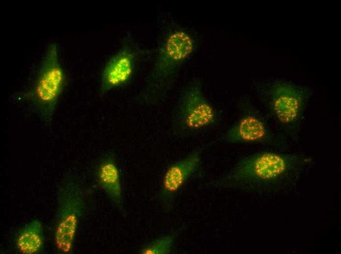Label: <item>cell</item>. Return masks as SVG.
<instances>
[{
  "instance_id": "obj_9",
  "label": "cell",
  "mask_w": 341,
  "mask_h": 254,
  "mask_svg": "<svg viewBox=\"0 0 341 254\" xmlns=\"http://www.w3.org/2000/svg\"><path fill=\"white\" fill-rule=\"evenodd\" d=\"M135 54L125 45L107 61L102 70L100 83L101 95L126 84L132 77L135 69Z\"/></svg>"
},
{
  "instance_id": "obj_7",
  "label": "cell",
  "mask_w": 341,
  "mask_h": 254,
  "mask_svg": "<svg viewBox=\"0 0 341 254\" xmlns=\"http://www.w3.org/2000/svg\"><path fill=\"white\" fill-rule=\"evenodd\" d=\"M237 121L218 140L228 144H260L284 147V138L277 135L261 112L247 99L240 103Z\"/></svg>"
},
{
  "instance_id": "obj_10",
  "label": "cell",
  "mask_w": 341,
  "mask_h": 254,
  "mask_svg": "<svg viewBox=\"0 0 341 254\" xmlns=\"http://www.w3.org/2000/svg\"><path fill=\"white\" fill-rule=\"evenodd\" d=\"M96 181L113 206L121 213L125 212L120 172L114 154L108 152L98 160L95 169Z\"/></svg>"
},
{
  "instance_id": "obj_11",
  "label": "cell",
  "mask_w": 341,
  "mask_h": 254,
  "mask_svg": "<svg viewBox=\"0 0 341 254\" xmlns=\"http://www.w3.org/2000/svg\"><path fill=\"white\" fill-rule=\"evenodd\" d=\"M14 246L20 254H42L45 249V238L41 220L34 219L24 225L15 236Z\"/></svg>"
},
{
  "instance_id": "obj_8",
  "label": "cell",
  "mask_w": 341,
  "mask_h": 254,
  "mask_svg": "<svg viewBox=\"0 0 341 254\" xmlns=\"http://www.w3.org/2000/svg\"><path fill=\"white\" fill-rule=\"evenodd\" d=\"M204 148L203 145L195 148L167 168L156 196L166 212L172 210L176 193L198 169Z\"/></svg>"
},
{
  "instance_id": "obj_2",
  "label": "cell",
  "mask_w": 341,
  "mask_h": 254,
  "mask_svg": "<svg viewBox=\"0 0 341 254\" xmlns=\"http://www.w3.org/2000/svg\"><path fill=\"white\" fill-rule=\"evenodd\" d=\"M256 89L280 134L297 139L311 92L307 87L291 81L275 79L257 84Z\"/></svg>"
},
{
  "instance_id": "obj_3",
  "label": "cell",
  "mask_w": 341,
  "mask_h": 254,
  "mask_svg": "<svg viewBox=\"0 0 341 254\" xmlns=\"http://www.w3.org/2000/svg\"><path fill=\"white\" fill-rule=\"evenodd\" d=\"M65 75L61 64L59 48L54 42L46 48L27 93L34 109L42 121L50 126L63 91Z\"/></svg>"
},
{
  "instance_id": "obj_1",
  "label": "cell",
  "mask_w": 341,
  "mask_h": 254,
  "mask_svg": "<svg viewBox=\"0 0 341 254\" xmlns=\"http://www.w3.org/2000/svg\"><path fill=\"white\" fill-rule=\"evenodd\" d=\"M311 157L271 150L243 156L210 187L250 193H273L294 185L312 165Z\"/></svg>"
},
{
  "instance_id": "obj_4",
  "label": "cell",
  "mask_w": 341,
  "mask_h": 254,
  "mask_svg": "<svg viewBox=\"0 0 341 254\" xmlns=\"http://www.w3.org/2000/svg\"><path fill=\"white\" fill-rule=\"evenodd\" d=\"M219 114L203 92L201 81L193 79L183 89L174 112L171 128L180 138L197 135L214 126Z\"/></svg>"
},
{
  "instance_id": "obj_12",
  "label": "cell",
  "mask_w": 341,
  "mask_h": 254,
  "mask_svg": "<svg viewBox=\"0 0 341 254\" xmlns=\"http://www.w3.org/2000/svg\"><path fill=\"white\" fill-rule=\"evenodd\" d=\"M181 227L169 233L157 237L144 245L138 253L140 254H170L172 253L176 238L182 232Z\"/></svg>"
},
{
  "instance_id": "obj_6",
  "label": "cell",
  "mask_w": 341,
  "mask_h": 254,
  "mask_svg": "<svg viewBox=\"0 0 341 254\" xmlns=\"http://www.w3.org/2000/svg\"><path fill=\"white\" fill-rule=\"evenodd\" d=\"M54 241L58 253H72L85 207L84 188L77 179L67 177L61 183L57 197Z\"/></svg>"
},
{
  "instance_id": "obj_5",
  "label": "cell",
  "mask_w": 341,
  "mask_h": 254,
  "mask_svg": "<svg viewBox=\"0 0 341 254\" xmlns=\"http://www.w3.org/2000/svg\"><path fill=\"white\" fill-rule=\"evenodd\" d=\"M196 46L194 37L186 30L177 28L169 32L158 50L150 77L149 86L154 94L164 95Z\"/></svg>"
}]
</instances>
